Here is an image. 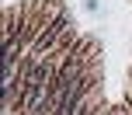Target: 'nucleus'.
Wrapping results in <instances>:
<instances>
[{
	"label": "nucleus",
	"instance_id": "f257e3e1",
	"mask_svg": "<svg viewBox=\"0 0 132 115\" xmlns=\"http://www.w3.org/2000/svg\"><path fill=\"white\" fill-rule=\"evenodd\" d=\"M111 115H132V105H122V108H111Z\"/></svg>",
	"mask_w": 132,
	"mask_h": 115
},
{
	"label": "nucleus",
	"instance_id": "f03ea898",
	"mask_svg": "<svg viewBox=\"0 0 132 115\" xmlns=\"http://www.w3.org/2000/svg\"><path fill=\"white\" fill-rule=\"evenodd\" d=\"M94 115H111V108H108V105L101 101V105H97V112H94Z\"/></svg>",
	"mask_w": 132,
	"mask_h": 115
}]
</instances>
